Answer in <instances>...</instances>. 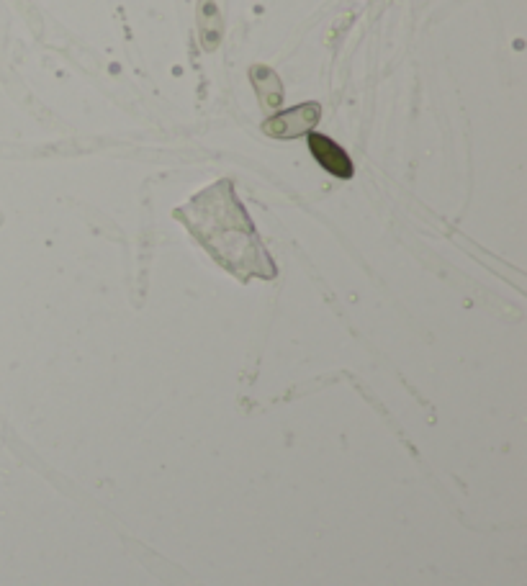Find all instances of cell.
Here are the masks:
<instances>
[{"label":"cell","instance_id":"7a4b0ae2","mask_svg":"<svg viewBox=\"0 0 527 586\" xmlns=\"http://www.w3.org/2000/svg\"><path fill=\"white\" fill-rule=\"evenodd\" d=\"M319 121H322V106L317 101L299 103L263 121V134L270 139H299L314 132Z\"/></svg>","mask_w":527,"mask_h":586},{"label":"cell","instance_id":"5b68a950","mask_svg":"<svg viewBox=\"0 0 527 586\" xmlns=\"http://www.w3.org/2000/svg\"><path fill=\"white\" fill-rule=\"evenodd\" d=\"M198 31L204 36V47L216 49L219 36H222V18L211 0H201V6H198Z\"/></svg>","mask_w":527,"mask_h":586},{"label":"cell","instance_id":"6da1fadb","mask_svg":"<svg viewBox=\"0 0 527 586\" xmlns=\"http://www.w3.org/2000/svg\"><path fill=\"white\" fill-rule=\"evenodd\" d=\"M196 242L209 252L214 263L229 270L240 283L263 278L273 281L278 268L265 250L250 214L234 193L232 180H216L209 188L173 211Z\"/></svg>","mask_w":527,"mask_h":586},{"label":"cell","instance_id":"277c9868","mask_svg":"<svg viewBox=\"0 0 527 586\" xmlns=\"http://www.w3.org/2000/svg\"><path fill=\"white\" fill-rule=\"evenodd\" d=\"M250 80H252V88H255V93H258V98L263 101V106L268 108V111H276V108H281L283 83L273 67L252 65L250 67Z\"/></svg>","mask_w":527,"mask_h":586},{"label":"cell","instance_id":"3957f363","mask_svg":"<svg viewBox=\"0 0 527 586\" xmlns=\"http://www.w3.org/2000/svg\"><path fill=\"white\" fill-rule=\"evenodd\" d=\"M306 144H309V152H312L314 160L319 162V168L327 170L330 175L340 180H350L355 175L353 160L335 139H330L327 134L309 132L306 134Z\"/></svg>","mask_w":527,"mask_h":586}]
</instances>
